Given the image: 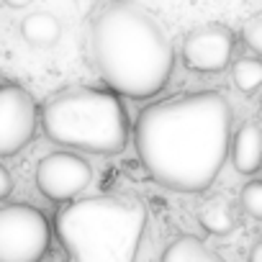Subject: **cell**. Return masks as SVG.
Here are the masks:
<instances>
[{"label": "cell", "mask_w": 262, "mask_h": 262, "mask_svg": "<svg viewBox=\"0 0 262 262\" xmlns=\"http://www.w3.org/2000/svg\"><path fill=\"white\" fill-rule=\"evenodd\" d=\"M231 105L219 90L180 93L147 105L134 147L149 178L178 193H203L231 157Z\"/></svg>", "instance_id": "obj_1"}, {"label": "cell", "mask_w": 262, "mask_h": 262, "mask_svg": "<svg viewBox=\"0 0 262 262\" xmlns=\"http://www.w3.org/2000/svg\"><path fill=\"white\" fill-rule=\"evenodd\" d=\"M90 47L100 77L131 100L160 95L172 77L170 39L142 6L128 0H113L93 18Z\"/></svg>", "instance_id": "obj_2"}, {"label": "cell", "mask_w": 262, "mask_h": 262, "mask_svg": "<svg viewBox=\"0 0 262 262\" xmlns=\"http://www.w3.org/2000/svg\"><path fill=\"white\" fill-rule=\"evenodd\" d=\"M54 229L77 262H131L147 229V206L128 193L75 198L57 211Z\"/></svg>", "instance_id": "obj_3"}, {"label": "cell", "mask_w": 262, "mask_h": 262, "mask_svg": "<svg viewBox=\"0 0 262 262\" xmlns=\"http://www.w3.org/2000/svg\"><path fill=\"white\" fill-rule=\"evenodd\" d=\"M118 95L90 85L54 93L41 111L47 139L90 155L123 152L128 144V113Z\"/></svg>", "instance_id": "obj_4"}, {"label": "cell", "mask_w": 262, "mask_h": 262, "mask_svg": "<svg viewBox=\"0 0 262 262\" xmlns=\"http://www.w3.org/2000/svg\"><path fill=\"white\" fill-rule=\"evenodd\" d=\"M52 242L47 216L29 203L0 208V262H36Z\"/></svg>", "instance_id": "obj_5"}, {"label": "cell", "mask_w": 262, "mask_h": 262, "mask_svg": "<svg viewBox=\"0 0 262 262\" xmlns=\"http://www.w3.org/2000/svg\"><path fill=\"white\" fill-rule=\"evenodd\" d=\"M36 126L39 108L34 95L16 82H6L0 88V157H13L29 147Z\"/></svg>", "instance_id": "obj_6"}, {"label": "cell", "mask_w": 262, "mask_h": 262, "mask_svg": "<svg viewBox=\"0 0 262 262\" xmlns=\"http://www.w3.org/2000/svg\"><path fill=\"white\" fill-rule=\"evenodd\" d=\"M93 180V167L88 160L72 152H52L36 167V188L47 201L70 203L82 195Z\"/></svg>", "instance_id": "obj_7"}, {"label": "cell", "mask_w": 262, "mask_h": 262, "mask_svg": "<svg viewBox=\"0 0 262 262\" xmlns=\"http://www.w3.org/2000/svg\"><path fill=\"white\" fill-rule=\"evenodd\" d=\"M183 64L193 72H221L234 57V34L224 24H206L183 39Z\"/></svg>", "instance_id": "obj_8"}, {"label": "cell", "mask_w": 262, "mask_h": 262, "mask_svg": "<svg viewBox=\"0 0 262 262\" xmlns=\"http://www.w3.org/2000/svg\"><path fill=\"white\" fill-rule=\"evenodd\" d=\"M231 165L239 175H254L262 167V126L247 121L231 139Z\"/></svg>", "instance_id": "obj_9"}, {"label": "cell", "mask_w": 262, "mask_h": 262, "mask_svg": "<svg viewBox=\"0 0 262 262\" xmlns=\"http://www.w3.org/2000/svg\"><path fill=\"white\" fill-rule=\"evenodd\" d=\"M198 221L208 234L224 236V234H231L239 226V211H236L231 198L211 195L198 206Z\"/></svg>", "instance_id": "obj_10"}, {"label": "cell", "mask_w": 262, "mask_h": 262, "mask_svg": "<svg viewBox=\"0 0 262 262\" xmlns=\"http://www.w3.org/2000/svg\"><path fill=\"white\" fill-rule=\"evenodd\" d=\"M21 36L26 44L36 47V49H49L59 41L62 36V24L54 13L49 11H36L31 16H26L21 21Z\"/></svg>", "instance_id": "obj_11"}, {"label": "cell", "mask_w": 262, "mask_h": 262, "mask_svg": "<svg viewBox=\"0 0 262 262\" xmlns=\"http://www.w3.org/2000/svg\"><path fill=\"white\" fill-rule=\"evenodd\" d=\"M162 259L167 262H219V254L208 249L198 236L183 234L162 252Z\"/></svg>", "instance_id": "obj_12"}, {"label": "cell", "mask_w": 262, "mask_h": 262, "mask_svg": "<svg viewBox=\"0 0 262 262\" xmlns=\"http://www.w3.org/2000/svg\"><path fill=\"white\" fill-rule=\"evenodd\" d=\"M231 80L244 95L257 93L262 88V57H239L231 62Z\"/></svg>", "instance_id": "obj_13"}, {"label": "cell", "mask_w": 262, "mask_h": 262, "mask_svg": "<svg viewBox=\"0 0 262 262\" xmlns=\"http://www.w3.org/2000/svg\"><path fill=\"white\" fill-rule=\"evenodd\" d=\"M242 208L247 211V216L262 221V180H249L242 188Z\"/></svg>", "instance_id": "obj_14"}, {"label": "cell", "mask_w": 262, "mask_h": 262, "mask_svg": "<svg viewBox=\"0 0 262 262\" xmlns=\"http://www.w3.org/2000/svg\"><path fill=\"white\" fill-rule=\"evenodd\" d=\"M242 39H244V47H247L249 52H254V54L262 57V11L254 13V16L244 24Z\"/></svg>", "instance_id": "obj_15"}, {"label": "cell", "mask_w": 262, "mask_h": 262, "mask_svg": "<svg viewBox=\"0 0 262 262\" xmlns=\"http://www.w3.org/2000/svg\"><path fill=\"white\" fill-rule=\"evenodd\" d=\"M11 190H13V175L8 167H0V198L6 201L11 195Z\"/></svg>", "instance_id": "obj_16"}, {"label": "cell", "mask_w": 262, "mask_h": 262, "mask_svg": "<svg viewBox=\"0 0 262 262\" xmlns=\"http://www.w3.org/2000/svg\"><path fill=\"white\" fill-rule=\"evenodd\" d=\"M72 3H75L77 13L85 18V16H90V13L98 8V3H103V0H72Z\"/></svg>", "instance_id": "obj_17"}, {"label": "cell", "mask_w": 262, "mask_h": 262, "mask_svg": "<svg viewBox=\"0 0 262 262\" xmlns=\"http://www.w3.org/2000/svg\"><path fill=\"white\" fill-rule=\"evenodd\" d=\"M249 259H252V262H262V236L254 242V247H252V252H249Z\"/></svg>", "instance_id": "obj_18"}, {"label": "cell", "mask_w": 262, "mask_h": 262, "mask_svg": "<svg viewBox=\"0 0 262 262\" xmlns=\"http://www.w3.org/2000/svg\"><path fill=\"white\" fill-rule=\"evenodd\" d=\"M3 3H6L8 8H26V6L34 3V0H3Z\"/></svg>", "instance_id": "obj_19"}, {"label": "cell", "mask_w": 262, "mask_h": 262, "mask_svg": "<svg viewBox=\"0 0 262 262\" xmlns=\"http://www.w3.org/2000/svg\"><path fill=\"white\" fill-rule=\"evenodd\" d=\"M257 118H259V121H262V105H259V111H257Z\"/></svg>", "instance_id": "obj_20"}]
</instances>
